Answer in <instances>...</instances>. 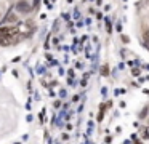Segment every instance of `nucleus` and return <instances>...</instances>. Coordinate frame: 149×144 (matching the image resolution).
I'll use <instances>...</instances> for the list:
<instances>
[{"label":"nucleus","instance_id":"f257e3e1","mask_svg":"<svg viewBox=\"0 0 149 144\" xmlns=\"http://www.w3.org/2000/svg\"><path fill=\"white\" fill-rule=\"evenodd\" d=\"M18 34H19L18 27H2L0 29V45L7 47V45L16 43L19 40Z\"/></svg>","mask_w":149,"mask_h":144},{"label":"nucleus","instance_id":"7ed1b4c3","mask_svg":"<svg viewBox=\"0 0 149 144\" xmlns=\"http://www.w3.org/2000/svg\"><path fill=\"white\" fill-rule=\"evenodd\" d=\"M144 38H146V43H149V29L144 32Z\"/></svg>","mask_w":149,"mask_h":144},{"label":"nucleus","instance_id":"f03ea898","mask_svg":"<svg viewBox=\"0 0 149 144\" xmlns=\"http://www.w3.org/2000/svg\"><path fill=\"white\" fill-rule=\"evenodd\" d=\"M18 10L21 13H29L31 11V5L27 2H18Z\"/></svg>","mask_w":149,"mask_h":144},{"label":"nucleus","instance_id":"423d86ee","mask_svg":"<svg viewBox=\"0 0 149 144\" xmlns=\"http://www.w3.org/2000/svg\"><path fill=\"white\" fill-rule=\"evenodd\" d=\"M103 75H107V67L106 66L103 67Z\"/></svg>","mask_w":149,"mask_h":144},{"label":"nucleus","instance_id":"20e7f679","mask_svg":"<svg viewBox=\"0 0 149 144\" xmlns=\"http://www.w3.org/2000/svg\"><path fill=\"white\" fill-rule=\"evenodd\" d=\"M144 136H146V139H149V127L146 128V131H144Z\"/></svg>","mask_w":149,"mask_h":144},{"label":"nucleus","instance_id":"0eeeda50","mask_svg":"<svg viewBox=\"0 0 149 144\" xmlns=\"http://www.w3.org/2000/svg\"><path fill=\"white\" fill-rule=\"evenodd\" d=\"M39 6V0H34V8H37Z\"/></svg>","mask_w":149,"mask_h":144},{"label":"nucleus","instance_id":"39448f33","mask_svg":"<svg viewBox=\"0 0 149 144\" xmlns=\"http://www.w3.org/2000/svg\"><path fill=\"white\" fill-rule=\"evenodd\" d=\"M146 114H148V111H146V109H144V111H143L141 114H139V117H146Z\"/></svg>","mask_w":149,"mask_h":144}]
</instances>
